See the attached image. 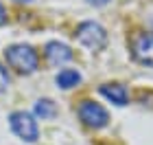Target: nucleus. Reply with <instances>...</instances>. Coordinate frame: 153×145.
Instances as JSON below:
<instances>
[{
	"mask_svg": "<svg viewBox=\"0 0 153 145\" xmlns=\"http://www.w3.org/2000/svg\"><path fill=\"white\" fill-rule=\"evenodd\" d=\"M79 119L85 123L88 128L101 130V128H105L109 123V112L101 106V103L85 99V101L79 103Z\"/></svg>",
	"mask_w": 153,
	"mask_h": 145,
	"instance_id": "20e7f679",
	"label": "nucleus"
},
{
	"mask_svg": "<svg viewBox=\"0 0 153 145\" xmlns=\"http://www.w3.org/2000/svg\"><path fill=\"white\" fill-rule=\"evenodd\" d=\"M7 64H9L13 71L22 73V75H31L37 71L39 66V57L35 53V48L29 44H13L4 51Z\"/></svg>",
	"mask_w": 153,
	"mask_h": 145,
	"instance_id": "f257e3e1",
	"label": "nucleus"
},
{
	"mask_svg": "<svg viewBox=\"0 0 153 145\" xmlns=\"http://www.w3.org/2000/svg\"><path fill=\"white\" fill-rule=\"evenodd\" d=\"M4 22H7V9H4L2 5H0V26H2Z\"/></svg>",
	"mask_w": 153,
	"mask_h": 145,
	"instance_id": "9b49d317",
	"label": "nucleus"
},
{
	"mask_svg": "<svg viewBox=\"0 0 153 145\" xmlns=\"http://www.w3.org/2000/svg\"><path fill=\"white\" fill-rule=\"evenodd\" d=\"M131 55L144 66H153V33H138L131 40Z\"/></svg>",
	"mask_w": 153,
	"mask_h": 145,
	"instance_id": "39448f33",
	"label": "nucleus"
},
{
	"mask_svg": "<svg viewBox=\"0 0 153 145\" xmlns=\"http://www.w3.org/2000/svg\"><path fill=\"white\" fill-rule=\"evenodd\" d=\"M44 53H46L48 64H53V66H61V64H66V62H70V59H72V51H70V46L64 44V42H48Z\"/></svg>",
	"mask_w": 153,
	"mask_h": 145,
	"instance_id": "423d86ee",
	"label": "nucleus"
},
{
	"mask_svg": "<svg viewBox=\"0 0 153 145\" xmlns=\"http://www.w3.org/2000/svg\"><path fill=\"white\" fill-rule=\"evenodd\" d=\"M90 5H94V7H103V5H107L109 0H88Z\"/></svg>",
	"mask_w": 153,
	"mask_h": 145,
	"instance_id": "f8f14e48",
	"label": "nucleus"
},
{
	"mask_svg": "<svg viewBox=\"0 0 153 145\" xmlns=\"http://www.w3.org/2000/svg\"><path fill=\"white\" fill-rule=\"evenodd\" d=\"M99 90L105 99H109L112 103H116V106H125V103H127V88L123 84H103Z\"/></svg>",
	"mask_w": 153,
	"mask_h": 145,
	"instance_id": "0eeeda50",
	"label": "nucleus"
},
{
	"mask_svg": "<svg viewBox=\"0 0 153 145\" xmlns=\"http://www.w3.org/2000/svg\"><path fill=\"white\" fill-rule=\"evenodd\" d=\"M76 38L90 51H101L107 44V33L99 22H81L79 29H76Z\"/></svg>",
	"mask_w": 153,
	"mask_h": 145,
	"instance_id": "7ed1b4c3",
	"label": "nucleus"
},
{
	"mask_svg": "<svg viewBox=\"0 0 153 145\" xmlns=\"http://www.w3.org/2000/svg\"><path fill=\"white\" fill-rule=\"evenodd\" d=\"M7 88H9V73H7V68L0 64V92H4Z\"/></svg>",
	"mask_w": 153,
	"mask_h": 145,
	"instance_id": "9d476101",
	"label": "nucleus"
},
{
	"mask_svg": "<svg viewBox=\"0 0 153 145\" xmlns=\"http://www.w3.org/2000/svg\"><path fill=\"white\" fill-rule=\"evenodd\" d=\"M9 123H11V130L16 132L22 141L26 143H35L37 136H39V128H37V121L35 116L24 112V110H18L9 116Z\"/></svg>",
	"mask_w": 153,
	"mask_h": 145,
	"instance_id": "f03ea898",
	"label": "nucleus"
},
{
	"mask_svg": "<svg viewBox=\"0 0 153 145\" xmlns=\"http://www.w3.org/2000/svg\"><path fill=\"white\" fill-rule=\"evenodd\" d=\"M55 112H57V108L51 99H39L35 103V114L42 116V119H51V116H55Z\"/></svg>",
	"mask_w": 153,
	"mask_h": 145,
	"instance_id": "1a4fd4ad",
	"label": "nucleus"
},
{
	"mask_svg": "<svg viewBox=\"0 0 153 145\" xmlns=\"http://www.w3.org/2000/svg\"><path fill=\"white\" fill-rule=\"evenodd\" d=\"M57 86L59 88H64V90H70V88H74V86H79L81 84V75H79V71H72V68H64V71H59V75H57Z\"/></svg>",
	"mask_w": 153,
	"mask_h": 145,
	"instance_id": "6e6552de",
	"label": "nucleus"
}]
</instances>
